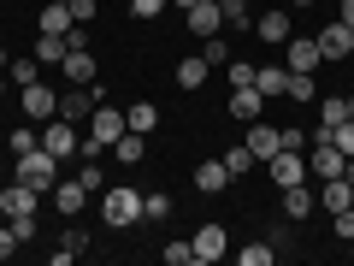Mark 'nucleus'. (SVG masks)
Returning a JSON list of instances; mask_svg holds the SVG:
<instances>
[{"mask_svg": "<svg viewBox=\"0 0 354 266\" xmlns=\"http://www.w3.org/2000/svg\"><path fill=\"white\" fill-rule=\"evenodd\" d=\"M6 254H18V231H12V225L0 231V260H6Z\"/></svg>", "mask_w": 354, "mask_h": 266, "instance_id": "nucleus-43", "label": "nucleus"}, {"mask_svg": "<svg viewBox=\"0 0 354 266\" xmlns=\"http://www.w3.org/2000/svg\"><path fill=\"white\" fill-rule=\"evenodd\" d=\"M225 6V24H248V0H218Z\"/></svg>", "mask_w": 354, "mask_h": 266, "instance_id": "nucleus-36", "label": "nucleus"}, {"mask_svg": "<svg viewBox=\"0 0 354 266\" xmlns=\"http://www.w3.org/2000/svg\"><path fill=\"white\" fill-rule=\"evenodd\" d=\"M171 6H183V12H189V6H195V0H171Z\"/></svg>", "mask_w": 354, "mask_h": 266, "instance_id": "nucleus-45", "label": "nucleus"}, {"mask_svg": "<svg viewBox=\"0 0 354 266\" xmlns=\"http://www.w3.org/2000/svg\"><path fill=\"white\" fill-rule=\"evenodd\" d=\"M36 24H41V36H65V30H77V18L65 0H48V12H36Z\"/></svg>", "mask_w": 354, "mask_h": 266, "instance_id": "nucleus-14", "label": "nucleus"}, {"mask_svg": "<svg viewBox=\"0 0 354 266\" xmlns=\"http://www.w3.org/2000/svg\"><path fill=\"white\" fill-rule=\"evenodd\" d=\"M248 148H254V160H272V154L283 148V136H278L272 125H260V118H254V125H248Z\"/></svg>", "mask_w": 354, "mask_h": 266, "instance_id": "nucleus-15", "label": "nucleus"}, {"mask_svg": "<svg viewBox=\"0 0 354 266\" xmlns=\"http://www.w3.org/2000/svg\"><path fill=\"white\" fill-rule=\"evenodd\" d=\"M12 231H18V242H36V213H24V219H12Z\"/></svg>", "mask_w": 354, "mask_h": 266, "instance_id": "nucleus-40", "label": "nucleus"}, {"mask_svg": "<svg viewBox=\"0 0 354 266\" xmlns=\"http://www.w3.org/2000/svg\"><path fill=\"white\" fill-rule=\"evenodd\" d=\"M77 142H83V136H77V125H71V118H48V130H41V148H48L53 160L77 154Z\"/></svg>", "mask_w": 354, "mask_h": 266, "instance_id": "nucleus-5", "label": "nucleus"}, {"mask_svg": "<svg viewBox=\"0 0 354 266\" xmlns=\"http://www.w3.org/2000/svg\"><path fill=\"white\" fill-rule=\"evenodd\" d=\"M6 77H12V89L36 83V60H12V65H6Z\"/></svg>", "mask_w": 354, "mask_h": 266, "instance_id": "nucleus-30", "label": "nucleus"}, {"mask_svg": "<svg viewBox=\"0 0 354 266\" xmlns=\"http://www.w3.org/2000/svg\"><path fill=\"white\" fill-rule=\"evenodd\" d=\"M254 30H260V42L283 48V42H290V12H278V6H272V12H260V18H254Z\"/></svg>", "mask_w": 354, "mask_h": 266, "instance_id": "nucleus-13", "label": "nucleus"}, {"mask_svg": "<svg viewBox=\"0 0 354 266\" xmlns=\"http://www.w3.org/2000/svg\"><path fill=\"white\" fill-rule=\"evenodd\" d=\"M83 113H95V95H88V83H77L71 95H59V118H71V125H77Z\"/></svg>", "mask_w": 354, "mask_h": 266, "instance_id": "nucleus-19", "label": "nucleus"}, {"mask_svg": "<svg viewBox=\"0 0 354 266\" xmlns=\"http://www.w3.org/2000/svg\"><path fill=\"white\" fill-rule=\"evenodd\" d=\"M225 184H230L225 160H201V166H195V190H201V195H218Z\"/></svg>", "mask_w": 354, "mask_h": 266, "instance_id": "nucleus-16", "label": "nucleus"}, {"mask_svg": "<svg viewBox=\"0 0 354 266\" xmlns=\"http://www.w3.org/2000/svg\"><path fill=\"white\" fill-rule=\"evenodd\" d=\"M207 65H230V48H225V36H207V53H201Z\"/></svg>", "mask_w": 354, "mask_h": 266, "instance_id": "nucleus-33", "label": "nucleus"}, {"mask_svg": "<svg viewBox=\"0 0 354 266\" xmlns=\"http://www.w3.org/2000/svg\"><path fill=\"white\" fill-rule=\"evenodd\" d=\"M260 107H266V95H260V89H254V83H242L236 95H230V113H236V118H248V125H254V118H260Z\"/></svg>", "mask_w": 354, "mask_h": 266, "instance_id": "nucleus-18", "label": "nucleus"}, {"mask_svg": "<svg viewBox=\"0 0 354 266\" xmlns=\"http://www.w3.org/2000/svg\"><path fill=\"white\" fill-rule=\"evenodd\" d=\"M124 125H130V130H142V136H148V130L160 125V107H148V101H136V107H130V113H124Z\"/></svg>", "mask_w": 354, "mask_h": 266, "instance_id": "nucleus-25", "label": "nucleus"}, {"mask_svg": "<svg viewBox=\"0 0 354 266\" xmlns=\"http://www.w3.org/2000/svg\"><path fill=\"white\" fill-rule=\"evenodd\" d=\"M165 266H195V242H165Z\"/></svg>", "mask_w": 354, "mask_h": 266, "instance_id": "nucleus-29", "label": "nucleus"}, {"mask_svg": "<svg viewBox=\"0 0 354 266\" xmlns=\"http://www.w3.org/2000/svg\"><path fill=\"white\" fill-rule=\"evenodd\" d=\"M0 101H6V77H0Z\"/></svg>", "mask_w": 354, "mask_h": 266, "instance_id": "nucleus-47", "label": "nucleus"}, {"mask_svg": "<svg viewBox=\"0 0 354 266\" xmlns=\"http://www.w3.org/2000/svg\"><path fill=\"white\" fill-rule=\"evenodd\" d=\"M290 6H313V0H290Z\"/></svg>", "mask_w": 354, "mask_h": 266, "instance_id": "nucleus-48", "label": "nucleus"}, {"mask_svg": "<svg viewBox=\"0 0 354 266\" xmlns=\"http://www.w3.org/2000/svg\"><path fill=\"white\" fill-rule=\"evenodd\" d=\"M313 202H319V195L307 190V184H290V190H283V213H290V219H307V213H313Z\"/></svg>", "mask_w": 354, "mask_h": 266, "instance_id": "nucleus-21", "label": "nucleus"}, {"mask_svg": "<svg viewBox=\"0 0 354 266\" xmlns=\"http://www.w3.org/2000/svg\"><path fill=\"white\" fill-rule=\"evenodd\" d=\"M65 36H36V60H53V65H65Z\"/></svg>", "mask_w": 354, "mask_h": 266, "instance_id": "nucleus-27", "label": "nucleus"}, {"mask_svg": "<svg viewBox=\"0 0 354 266\" xmlns=\"http://www.w3.org/2000/svg\"><path fill=\"white\" fill-rule=\"evenodd\" d=\"M248 166H254V148H248V142H242V148H225V172H230V177H242Z\"/></svg>", "mask_w": 354, "mask_h": 266, "instance_id": "nucleus-28", "label": "nucleus"}, {"mask_svg": "<svg viewBox=\"0 0 354 266\" xmlns=\"http://www.w3.org/2000/svg\"><path fill=\"white\" fill-rule=\"evenodd\" d=\"M189 30H195V36H218V30H225V6H218V0H195V6H189Z\"/></svg>", "mask_w": 354, "mask_h": 266, "instance_id": "nucleus-7", "label": "nucleus"}, {"mask_svg": "<svg viewBox=\"0 0 354 266\" xmlns=\"http://www.w3.org/2000/svg\"><path fill=\"white\" fill-rule=\"evenodd\" d=\"M266 166H272V184H278V190H290V184H307V154H295V148H278Z\"/></svg>", "mask_w": 354, "mask_h": 266, "instance_id": "nucleus-3", "label": "nucleus"}, {"mask_svg": "<svg viewBox=\"0 0 354 266\" xmlns=\"http://www.w3.org/2000/svg\"><path fill=\"white\" fill-rule=\"evenodd\" d=\"M207 71H213L207 60H177V89H201Z\"/></svg>", "mask_w": 354, "mask_h": 266, "instance_id": "nucleus-22", "label": "nucleus"}, {"mask_svg": "<svg viewBox=\"0 0 354 266\" xmlns=\"http://www.w3.org/2000/svg\"><path fill=\"white\" fill-rule=\"evenodd\" d=\"M337 18H342L348 30H354V0H342V6H337Z\"/></svg>", "mask_w": 354, "mask_h": 266, "instance_id": "nucleus-44", "label": "nucleus"}, {"mask_svg": "<svg viewBox=\"0 0 354 266\" xmlns=\"http://www.w3.org/2000/svg\"><path fill=\"white\" fill-rule=\"evenodd\" d=\"M165 6H171V0H130V12H136V18H160Z\"/></svg>", "mask_w": 354, "mask_h": 266, "instance_id": "nucleus-37", "label": "nucleus"}, {"mask_svg": "<svg viewBox=\"0 0 354 266\" xmlns=\"http://www.w3.org/2000/svg\"><path fill=\"white\" fill-rule=\"evenodd\" d=\"M254 89H260L266 101L283 95V89H290V65H260V71H254Z\"/></svg>", "mask_w": 354, "mask_h": 266, "instance_id": "nucleus-17", "label": "nucleus"}, {"mask_svg": "<svg viewBox=\"0 0 354 266\" xmlns=\"http://www.w3.org/2000/svg\"><path fill=\"white\" fill-rule=\"evenodd\" d=\"M189 242H195V266H207V260H225V225H201Z\"/></svg>", "mask_w": 354, "mask_h": 266, "instance_id": "nucleus-10", "label": "nucleus"}, {"mask_svg": "<svg viewBox=\"0 0 354 266\" xmlns=\"http://www.w3.org/2000/svg\"><path fill=\"white\" fill-rule=\"evenodd\" d=\"M319 60H325L319 42H307V36H290V42H283V65H290V71H313Z\"/></svg>", "mask_w": 354, "mask_h": 266, "instance_id": "nucleus-9", "label": "nucleus"}, {"mask_svg": "<svg viewBox=\"0 0 354 266\" xmlns=\"http://www.w3.org/2000/svg\"><path fill=\"white\" fill-rule=\"evenodd\" d=\"M319 53H325V60H348V53H354V30L342 24V18L325 24V30H319Z\"/></svg>", "mask_w": 354, "mask_h": 266, "instance_id": "nucleus-8", "label": "nucleus"}, {"mask_svg": "<svg viewBox=\"0 0 354 266\" xmlns=\"http://www.w3.org/2000/svg\"><path fill=\"white\" fill-rule=\"evenodd\" d=\"M83 184H77V177H71V184H53V207H59V213H77V207H83Z\"/></svg>", "mask_w": 354, "mask_h": 266, "instance_id": "nucleus-23", "label": "nucleus"}, {"mask_svg": "<svg viewBox=\"0 0 354 266\" xmlns=\"http://www.w3.org/2000/svg\"><path fill=\"white\" fill-rule=\"evenodd\" d=\"M113 154H118V160H124V166H136L142 154H148V142H142V130H124V136L113 142Z\"/></svg>", "mask_w": 354, "mask_h": 266, "instance_id": "nucleus-24", "label": "nucleus"}, {"mask_svg": "<svg viewBox=\"0 0 354 266\" xmlns=\"http://www.w3.org/2000/svg\"><path fill=\"white\" fill-rule=\"evenodd\" d=\"M95 12H101L95 0H71V18H77V24H88V18H95Z\"/></svg>", "mask_w": 354, "mask_h": 266, "instance_id": "nucleus-41", "label": "nucleus"}, {"mask_svg": "<svg viewBox=\"0 0 354 266\" xmlns=\"http://www.w3.org/2000/svg\"><path fill=\"white\" fill-rule=\"evenodd\" d=\"M18 184H30L36 195H53V184H59V160H53L48 148L18 154Z\"/></svg>", "mask_w": 354, "mask_h": 266, "instance_id": "nucleus-1", "label": "nucleus"}, {"mask_svg": "<svg viewBox=\"0 0 354 266\" xmlns=\"http://www.w3.org/2000/svg\"><path fill=\"white\" fill-rule=\"evenodd\" d=\"M124 130H130V125H124V113H118V107H95V113H88V136L106 142V148H113Z\"/></svg>", "mask_w": 354, "mask_h": 266, "instance_id": "nucleus-6", "label": "nucleus"}, {"mask_svg": "<svg viewBox=\"0 0 354 266\" xmlns=\"http://www.w3.org/2000/svg\"><path fill=\"white\" fill-rule=\"evenodd\" d=\"M101 219H106L113 231L136 225V219H142V195H136V190H106V195H101Z\"/></svg>", "mask_w": 354, "mask_h": 266, "instance_id": "nucleus-2", "label": "nucleus"}, {"mask_svg": "<svg viewBox=\"0 0 354 266\" xmlns=\"http://www.w3.org/2000/svg\"><path fill=\"white\" fill-rule=\"evenodd\" d=\"M171 213V195H142V219H165Z\"/></svg>", "mask_w": 354, "mask_h": 266, "instance_id": "nucleus-31", "label": "nucleus"}, {"mask_svg": "<svg viewBox=\"0 0 354 266\" xmlns=\"http://www.w3.org/2000/svg\"><path fill=\"white\" fill-rule=\"evenodd\" d=\"M65 6H71V0H65Z\"/></svg>", "mask_w": 354, "mask_h": 266, "instance_id": "nucleus-50", "label": "nucleus"}, {"mask_svg": "<svg viewBox=\"0 0 354 266\" xmlns=\"http://www.w3.org/2000/svg\"><path fill=\"white\" fill-rule=\"evenodd\" d=\"M330 225H337L342 242H354V207H342V213H330Z\"/></svg>", "mask_w": 354, "mask_h": 266, "instance_id": "nucleus-34", "label": "nucleus"}, {"mask_svg": "<svg viewBox=\"0 0 354 266\" xmlns=\"http://www.w3.org/2000/svg\"><path fill=\"white\" fill-rule=\"evenodd\" d=\"M24 113L36 118V125H48V118H59V95H53V89L41 83V77H36V83H24Z\"/></svg>", "mask_w": 354, "mask_h": 266, "instance_id": "nucleus-4", "label": "nucleus"}, {"mask_svg": "<svg viewBox=\"0 0 354 266\" xmlns=\"http://www.w3.org/2000/svg\"><path fill=\"white\" fill-rule=\"evenodd\" d=\"M6 65H12V60H6V48H0V71H6Z\"/></svg>", "mask_w": 354, "mask_h": 266, "instance_id": "nucleus-46", "label": "nucleus"}, {"mask_svg": "<svg viewBox=\"0 0 354 266\" xmlns=\"http://www.w3.org/2000/svg\"><path fill=\"white\" fill-rule=\"evenodd\" d=\"M0 213H6V219L36 213V190H30V184H12V190H0Z\"/></svg>", "mask_w": 354, "mask_h": 266, "instance_id": "nucleus-12", "label": "nucleus"}, {"mask_svg": "<svg viewBox=\"0 0 354 266\" xmlns=\"http://www.w3.org/2000/svg\"><path fill=\"white\" fill-rule=\"evenodd\" d=\"M272 254H278L272 242H254V249H242V266H272Z\"/></svg>", "mask_w": 354, "mask_h": 266, "instance_id": "nucleus-32", "label": "nucleus"}, {"mask_svg": "<svg viewBox=\"0 0 354 266\" xmlns=\"http://www.w3.org/2000/svg\"><path fill=\"white\" fill-rule=\"evenodd\" d=\"M230 83H236V89H242V83H254V65H242V60H230Z\"/></svg>", "mask_w": 354, "mask_h": 266, "instance_id": "nucleus-42", "label": "nucleus"}, {"mask_svg": "<svg viewBox=\"0 0 354 266\" xmlns=\"http://www.w3.org/2000/svg\"><path fill=\"white\" fill-rule=\"evenodd\" d=\"M337 125H348V101H325V107H319V130L330 136Z\"/></svg>", "mask_w": 354, "mask_h": 266, "instance_id": "nucleus-26", "label": "nucleus"}, {"mask_svg": "<svg viewBox=\"0 0 354 266\" xmlns=\"http://www.w3.org/2000/svg\"><path fill=\"white\" fill-rule=\"evenodd\" d=\"M330 142H337V148H342V154L354 160V118H348V125H337V130H330Z\"/></svg>", "mask_w": 354, "mask_h": 266, "instance_id": "nucleus-35", "label": "nucleus"}, {"mask_svg": "<svg viewBox=\"0 0 354 266\" xmlns=\"http://www.w3.org/2000/svg\"><path fill=\"white\" fill-rule=\"evenodd\" d=\"M65 77H71V83H95V53L71 48V53H65Z\"/></svg>", "mask_w": 354, "mask_h": 266, "instance_id": "nucleus-20", "label": "nucleus"}, {"mask_svg": "<svg viewBox=\"0 0 354 266\" xmlns=\"http://www.w3.org/2000/svg\"><path fill=\"white\" fill-rule=\"evenodd\" d=\"M77 184H83V190L95 195V190H101V166H95V160H83V177H77Z\"/></svg>", "mask_w": 354, "mask_h": 266, "instance_id": "nucleus-38", "label": "nucleus"}, {"mask_svg": "<svg viewBox=\"0 0 354 266\" xmlns=\"http://www.w3.org/2000/svg\"><path fill=\"white\" fill-rule=\"evenodd\" d=\"M319 207H325V213L354 207V184H348V177H325V184H319Z\"/></svg>", "mask_w": 354, "mask_h": 266, "instance_id": "nucleus-11", "label": "nucleus"}, {"mask_svg": "<svg viewBox=\"0 0 354 266\" xmlns=\"http://www.w3.org/2000/svg\"><path fill=\"white\" fill-rule=\"evenodd\" d=\"M348 118H354V95H348Z\"/></svg>", "mask_w": 354, "mask_h": 266, "instance_id": "nucleus-49", "label": "nucleus"}, {"mask_svg": "<svg viewBox=\"0 0 354 266\" xmlns=\"http://www.w3.org/2000/svg\"><path fill=\"white\" fill-rule=\"evenodd\" d=\"M30 148H41L36 130H12V154H30Z\"/></svg>", "mask_w": 354, "mask_h": 266, "instance_id": "nucleus-39", "label": "nucleus"}]
</instances>
